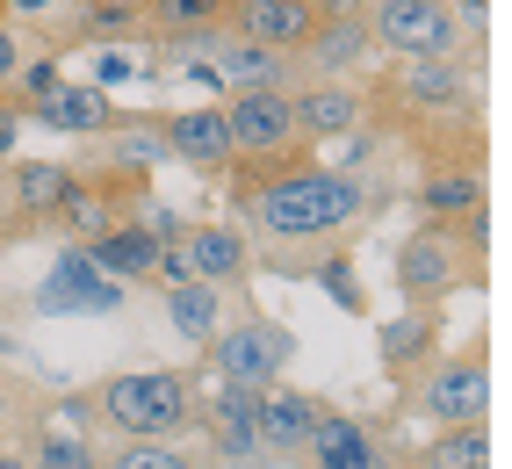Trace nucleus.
I'll return each mask as SVG.
<instances>
[{
    "instance_id": "1",
    "label": "nucleus",
    "mask_w": 512,
    "mask_h": 469,
    "mask_svg": "<svg viewBox=\"0 0 512 469\" xmlns=\"http://www.w3.org/2000/svg\"><path fill=\"white\" fill-rule=\"evenodd\" d=\"M368 210V188L354 166H325V159H303L289 174L246 188V239L260 246H318L332 231H347Z\"/></svg>"
},
{
    "instance_id": "2",
    "label": "nucleus",
    "mask_w": 512,
    "mask_h": 469,
    "mask_svg": "<svg viewBox=\"0 0 512 469\" xmlns=\"http://www.w3.org/2000/svg\"><path fill=\"white\" fill-rule=\"evenodd\" d=\"M195 412V376L181 368H116L87 397H73V419H101L116 441H181Z\"/></svg>"
},
{
    "instance_id": "3",
    "label": "nucleus",
    "mask_w": 512,
    "mask_h": 469,
    "mask_svg": "<svg viewBox=\"0 0 512 469\" xmlns=\"http://www.w3.org/2000/svg\"><path fill=\"white\" fill-rule=\"evenodd\" d=\"M224 123H231V174H289V166L318 159L296 130V109H289V87H246L224 102Z\"/></svg>"
},
{
    "instance_id": "4",
    "label": "nucleus",
    "mask_w": 512,
    "mask_h": 469,
    "mask_svg": "<svg viewBox=\"0 0 512 469\" xmlns=\"http://www.w3.org/2000/svg\"><path fill=\"white\" fill-rule=\"evenodd\" d=\"M217 368V383H246V390H275L289 376V361H296V332L282 318H267V311H238L217 325V340L202 347Z\"/></svg>"
},
{
    "instance_id": "5",
    "label": "nucleus",
    "mask_w": 512,
    "mask_h": 469,
    "mask_svg": "<svg viewBox=\"0 0 512 469\" xmlns=\"http://www.w3.org/2000/svg\"><path fill=\"white\" fill-rule=\"evenodd\" d=\"M419 419L433 426H469V419H491V361H484V340L448 354V361H426V376L412 383V397H404Z\"/></svg>"
},
{
    "instance_id": "6",
    "label": "nucleus",
    "mask_w": 512,
    "mask_h": 469,
    "mask_svg": "<svg viewBox=\"0 0 512 469\" xmlns=\"http://www.w3.org/2000/svg\"><path fill=\"white\" fill-rule=\"evenodd\" d=\"M462 282H476V260L455 246V224H419V231H404V246H397V289H404V304L440 311Z\"/></svg>"
},
{
    "instance_id": "7",
    "label": "nucleus",
    "mask_w": 512,
    "mask_h": 469,
    "mask_svg": "<svg viewBox=\"0 0 512 469\" xmlns=\"http://www.w3.org/2000/svg\"><path fill=\"white\" fill-rule=\"evenodd\" d=\"M361 15H368V37L397 58H455L462 51L455 0H368Z\"/></svg>"
},
{
    "instance_id": "8",
    "label": "nucleus",
    "mask_w": 512,
    "mask_h": 469,
    "mask_svg": "<svg viewBox=\"0 0 512 469\" xmlns=\"http://www.w3.org/2000/svg\"><path fill=\"white\" fill-rule=\"evenodd\" d=\"M123 304V282L101 275V267L87 260V246L58 253V267L37 282V296H29V311L37 318H109Z\"/></svg>"
},
{
    "instance_id": "9",
    "label": "nucleus",
    "mask_w": 512,
    "mask_h": 469,
    "mask_svg": "<svg viewBox=\"0 0 512 469\" xmlns=\"http://www.w3.org/2000/svg\"><path fill=\"white\" fill-rule=\"evenodd\" d=\"M80 188V166H65V159H8L0 166V217L8 224H51L58 203Z\"/></svg>"
},
{
    "instance_id": "10",
    "label": "nucleus",
    "mask_w": 512,
    "mask_h": 469,
    "mask_svg": "<svg viewBox=\"0 0 512 469\" xmlns=\"http://www.w3.org/2000/svg\"><path fill=\"white\" fill-rule=\"evenodd\" d=\"M397 102L412 116H476V80L469 58H404L397 65Z\"/></svg>"
},
{
    "instance_id": "11",
    "label": "nucleus",
    "mask_w": 512,
    "mask_h": 469,
    "mask_svg": "<svg viewBox=\"0 0 512 469\" xmlns=\"http://www.w3.org/2000/svg\"><path fill=\"white\" fill-rule=\"evenodd\" d=\"M159 138H166V159L195 166L202 181H224L231 174V123H224V102H188L174 116H159Z\"/></svg>"
},
{
    "instance_id": "12",
    "label": "nucleus",
    "mask_w": 512,
    "mask_h": 469,
    "mask_svg": "<svg viewBox=\"0 0 512 469\" xmlns=\"http://www.w3.org/2000/svg\"><path fill=\"white\" fill-rule=\"evenodd\" d=\"M289 109H296L303 145L325 152V138H347V130H361L368 94H361L354 80H296V87H289Z\"/></svg>"
},
{
    "instance_id": "13",
    "label": "nucleus",
    "mask_w": 512,
    "mask_h": 469,
    "mask_svg": "<svg viewBox=\"0 0 512 469\" xmlns=\"http://www.w3.org/2000/svg\"><path fill=\"white\" fill-rule=\"evenodd\" d=\"M318 412H325V397H311V390H289V383L260 390V405H253V433H260L267 462H275V469H282V462H303V441H311Z\"/></svg>"
},
{
    "instance_id": "14",
    "label": "nucleus",
    "mask_w": 512,
    "mask_h": 469,
    "mask_svg": "<svg viewBox=\"0 0 512 469\" xmlns=\"http://www.w3.org/2000/svg\"><path fill=\"white\" fill-rule=\"evenodd\" d=\"M181 253H188V275L210 282V289H238L253 275V239L246 224H188L181 231Z\"/></svg>"
},
{
    "instance_id": "15",
    "label": "nucleus",
    "mask_w": 512,
    "mask_h": 469,
    "mask_svg": "<svg viewBox=\"0 0 512 469\" xmlns=\"http://www.w3.org/2000/svg\"><path fill=\"white\" fill-rule=\"evenodd\" d=\"M87 145H94V166H101V174H123L130 188H138V181L152 174V166L166 159L159 116H109V123H101Z\"/></svg>"
},
{
    "instance_id": "16",
    "label": "nucleus",
    "mask_w": 512,
    "mask_h": 469,
    "mask_svg": "<svg viewBox=\"0 0 512 469\" xmlns=\"http://www.w3.org/2000/svg\"><path fill=\"white\" fill-rule=\"evenodd\" d=\"M368 15H325L311 22V37H303L289 58H296V73H311V80H347L354 65L368 58Z\"/></svg>"
},
{
    "instance_id": "17",
    "label": "nucleus",
    "mask_w": 512,
    "mask_h": 469,
    "mask_svg": "<svg viewBox=\"0 0 512 469\" xmlns=\"http://www.w3.org/2000/svg\"><path fill=\"white\" fill-rule=\"evenodd\" d=\"M210 58H217V80H224L231 94H246V87H296V58H289V51L253 44V37H231V29H217Z\"/></svg>"
},
{
    "instance_id": "18",
    "label": "nucleus",
    "mask_w": 512,
    "mask_h": 469,
    "mask_svg": "<svg viewBox=\"0 0 512 469\" xmlns=\"http://www.w3.org/2000/svg\"><path fill=\"white\" fill-rule=\"evenodd\" d=\"M311 0H224V29L231 37H253V44H275V51H296L311 37Z\"/></svg>"
},
{
    "instance_id": "19",
    "label": "nucleus",
    "mask_w": 512,
    "mask_h": 469,
    "mask_svg": "<svg viewBox=\"0 0 512 469\" xmlns=\"http://www.w3.org/2000/svg\"><path fill=\"white\" fill-rule=\"evenodd\" d=\"M87 260L101 267V275L116 282H152V260H159V231L145 217H116L101 239H87Z\"/></svg>"
},
{
    "instance_id": "20",
    "label": "nucleus",
    "mask_w": 512,
    "mask_h": 469,
    "mask_svg": "<svg viewBox=\"0 0 512 469\" xmlns=\"http://www.w3.org/2000/svg\"><path fill=\"white\" fill-rule=\"evenodd\" d=\"M375 354H383L390 376H412V368H426V361L440 354V311L404 304L397 318H383V332H375Z\"/></svg>"
},
{
    "instance_id": "21",
    "label": "nucleus",
    "mask_w": 512,
    "mask_h": 469,
    "mask_svg": "<svg viewBox=\"0 0 512 469\" xmlns=\"http://www.w3.org/2000/svg\"><path fill=\"white\" fill-rule=\"evenodd\" d=\"M375 448V426L368 419H354V412H318V426H311V441H303V462L311 469H354V462H368Z\"/></svg>"
},
{
    "instance_id": "22",
    "label": "nucleus",
    "mask_w": 512,
    "mask_h": 469,
    "mask_svg": "<svg viewBox=\"0 0 512 469\" xmlns=\"http://www.w3.org/2000/svg\"><path fill=\"white\" fill-rule=\"evenodd\" d=\"M29 116H37L44 130H65V138H94L116 109H109V87H94V80H87V87H65V80H58L44 102H29Z\"/></svg>"
},
{
    "instance_id": "23",
    "label": "nucleus",
    "mask_w": 512,
    "mask_h": 469,
    "mask_svg": "<svg viewBox=\"0 0 512 469\" xmlns=\"http://www.w3.org/2000/svg\"><path fill=\"white\" fill-rule=\"evenodd\" d=\"M166 318H174V332H181L188 347H210L217 325H224V289H210V282H174V289H166Z\"/></svg>"
},
{
    "instance_id": "24",
    "label": "nucleus",
    "mask_w": 512,
    "mask_h": 469,
    "mask_svg": "<svg viewBox=\"0 0 512 469\" xmlns=\"http://www.w3.org/2000/svg\"><path fill=\"white\" fill-rule=\"evenodd\" d=\"M419 469H491V426L469 419V426H433V441L412 455Z\"/></svg>"
},
{
    "instance_id": "25",
    "label": "nucleus",
    "mask_w": 512,
    "mask_h": 469,
    "mask_svg": "<svg viewBox=\"0 0 512 469\" xmlns=\"http://www.w3.org/2000/svg\"><path fill=\"white\" fill-rule=\"evenodd\" d=\"M419 210H426V224H455L469 210H484V181L469 166H440V174L419 181Z\"/></svg>"
},
{
    "instance_id": "26",
    "label": "nucleus",
    "mask_w": 512,
    "mask_h": 469,
    "mask_svg": "<svg viewBox=\"0 0 512 469\" xmlns=\"http://www.w3.org/2000/svg\"><path fill=\"white\" fill-rule=\"evenodd\" d=\"M145 29H159L166 44L210 37V29H224V0H145Z\"/></svg>"
},
{
    "instance_id": "27",
    "label": "nucleus",
    "mask_w": 512,
    "mask_h": 469,
    "mask_svg": "<svg viewBox=\"0 0 512 469\" xmlns=\"http://www.w3.org/2000/svg\"><path fill=\"white\" fill-rule=\"evenodd\" d=\"M145 29V0H80V37L94 44H123Z\"/></svg>"
},
{
    "instance_id": "28",
    "label": "nucleus",
    "mask_w": 512,
    "mask_h": 469,
    "mask_svg": "<svg viewBox=\"0 0 512 469\" xmlns=\"http://www.w3.org/2000/svg\"><path fill=\"white\" fill-rule=\"evenodd\" d=\"M94 469H202L181 441H116L109 455H94Z\"/></svg>"
},
{
    "instance_id": "29",
    "label": "nucleus",
    "mask_w": 512,
    "mask_h": 469,
    "mask_svg": "<svg viewBox=\"0 0 512 469\" xmlns=\"http://www.w3.org/2000/svg\"><path fill=\"white\" fill-rule=\"evenodd\" d=\"M29 469H94V441H80L65 426H44L37 448H29Z\"/></svg>"
},
{
    "instance_id": "30",
    "label": "nucleus",
    "mask_w": 512,
    "mask_h": 469,
    "mask_svg": "<svg viewBox=\"0 0 512 469\" xmlns=\"http://www.w3.org/2000/svg\"><path fill=\"white\" fill-rule=\"evenodd\" d=\"M318 282L332 289V304L347 311V318H368V296H361V282H354V260H339V253L318 260Z\"/></svg>"
},
{
    "instance_id": "31",
    "label": "nucleus",
    "mask_w": 512,
    "mask_h": 469,
    "mask_svg": "<svg viewBox=\"0 0 512 469\" xmlns=\"http://www.w3.org/2000/svg\"><path fill=\"white\" fill-rule=\"evenodd\" d=\"M123 80H145V65L130 44H101L94 51V87H123Z\"/></svg>"
},
{
    "instance_id": "32",
    "label": "nucleus",
    "mask_w": 512,
    "mask_h": 469,
    "mask_svg": "<svg viewBox=\"0 0 512 469\" xmlns=\"http://www.w3.org/2000/svg\"><path fill=\"white\" fill-rule=\"evenodd\" d=\"M8 87L22 94V102H44V94L58 87V65H51V58H22V65H15V80H8Z\"/></svg>"
},
{
    "instance_id": "33",
    "label": "nucleus",
    "mask_w": 512,
    "mask_h": 469,
    "mask_svg": "<svg viewBox=\"0 0 512 469\" xmlns=\"http://www.w3.org/2000/svg\"><path fill=\"white\" fill-rule=\"evenodd\" d=\"M15 65H22V37H15V22L0 15V94H8V80H15Z\"/></svg>"
},
{
    "instance_id": "34",
    "label": "nucleus",
    "mask_w": 512,
    "mask_h": 469,
    "mask_svg": "<svg viewBox=\"0 0 512 469\" xmlns=\"http://www.w3.org/2000/svg\"><path fill=\"white\" fill-rule=\"evenodd\" d=\"M58 8H65V0H0V15H22V22H44Z\"/></svg>"
},
{
    "instance_id": "35",
    "label": "nucleus",
    "mask_w": 512,
    "mask_h": 469,
    "mask_svg": "<svg viewBox=\"0 0 512 469\" xmlns=\"http://www.w3.org/2000/svg\"><path fill=\"white\" fill-rule=\"evenodd\" d=\"M15 239H22V224H0V253H8Z\"/></svg>"
},
{
    "instance_id": "36",
    "label": "nucleus",
    "mask_w": 512,
    "mask_h": 469,
    "mask_svg": "<svg viewBox=\"0 0 512 469\" xmlns=\"http://www.w3.org/2000/svg\"><path fill=\"white\" fill-rule=\"evenodd\" d=\"M8 145H15V123H8V116H0V152H8Z\"/></svg>"
},
{
    "instance_id": "37",
    "label": "nucleus",
    "mask_w": 512,
    "mask_h": 469,
    "mask_svg": "<svg viewBox=\"0 0 512 469\" xmlns=\"http://www.w3.org/2000/svg\"><path fill=\"white\" fill-rule=\"evenodd\" d=\"M0 469H29V455H0Z\"/></svg>"
}]
</instances>
